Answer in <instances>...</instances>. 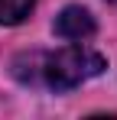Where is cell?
Wrapping results in <instances>:
<instances>
[{
	"mask_svg": "<svg viewBox=\"0 0 117 120\" xmlns=\"http://www.w3.org/2000/svg\"><path fill=\"white\" fill-rule=\"evenodd\" d=\"M33 62V71L23 75V81H33V84H46L52 91H72L78 84H85L88 78H98L107 62L104 55H98L85 45H65L58 52H42V55H29Z\"/></svg>",
	"mask_w": 117,
	"mask_h": 120,
	"instance_id": "1",
	"label": "cell"
},
{
	"mask_svg": "<svg viewBox=\"0 0 117 120\" xmlns=\"http://www.w3.org/2000/svg\"><path fill=\"white\" fill-rule=\"evenodd\" d=\"M52 29H55V36H62V39H68V42H81V39H88V36H94L98 23H94V16L85 7H65L55 16Z\"/></svg>",
	"mask_w": 117,
	"mask_h": 120,
	"instance_id": "2",
	"label": "cell"
},
{
	"mask_svg": "<svg viewBox=\"0 0 117 120\" xmlns=\"http://www.w3.org/2000/svg\"><path fill=\"white\" fill-rule=\"evenodd\" d=\"M36 0H0V26H16L33 13Z\"/></svg>",
	"mask_w": 117,
	"mask_h": 120,
	"instance_id": "3",
	"label": "cell"
}]
</instances>
